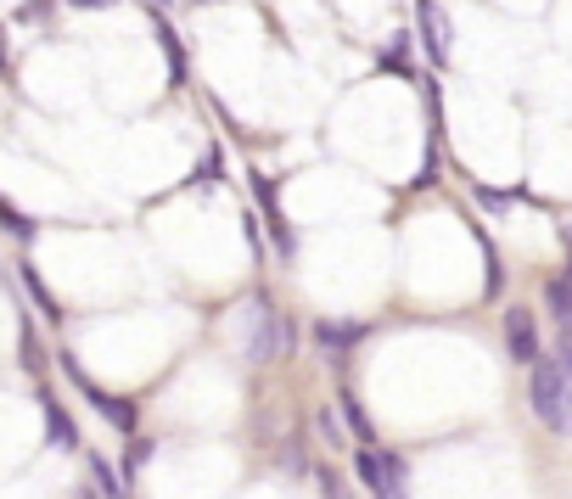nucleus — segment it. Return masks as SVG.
<instances>
[{
  "mask_svg": "<svg viewBox=\"0 0 572 499\" xmlns=\"http://www.w3.org/2000/svg\"><path fill=\"white\" fill-rule=\"evenodd\" d=\"M528 405H534V416L550 427V432H572V382H567V371L556 365V360H534L528 365Z\"/></svg>",
  "mask_w": 572,
  "mask_h": 499,
  "instance_id": "f257e3e1",
  "label": "nucleus"
},
{
  "mask_svg": "<svg viewBox=\"0 0 572 499\" xmlns=\"http://www.w3.org/2000/svg\"><path fill=\"white\" fill-rule=\"evenodd\" d=\"M293 342H298V331L286 326L264 297H253L248 304V326H242V354L253 360V365H264V360H275V354H293Z\"/></svg>",
  "mask_w": 572,
  "mask_h": 499,
  "instance_id": "f03ea898",
  "label": "nucleus"
},
{
  "mask_svg": "<svg viewBox=\"0 0 572 499\" xmlns=\"http://www.w3.org/2000/svg\"><path fill=\"white\" fill-rule=\"evenodd\" d=\"M354 472H359V483H365L376 499H410V466H404L399 455H381L376 443H359Z\"/></svg>",
  "mask_w": 572,
  "mask_h": 499,
  "instance_id": "7ed1b4c3",
  "label": "nucleus"
},
{
  "mask_svg": "<svg viewBox=\"0 0 572 499\" xmlns=\"http://www.w3.org/2000/svg\"><path fill=\"white\" fill-rule=\"evenodd\" d=\"M505 354H511L516 365H534V360L545 354V348H539V320H534L528 304L505 309Z\"/></svg>",
  "mask_w": 572,
  "mask_h": 499,
  "instance_id": "20e7f679",
  "label": "nucleus"
},
{
  "mask_svg": "<svg viewBox=\"0 0 572 499\" xmlns=\"http://www.w3.org/2000/svg\"><path fill=\"white\" fill-rule=\"evenodd\" d=\"M415 18H421L426 57H433V63H449V18H444V7H438V0H421Z\"/></svg>",
  "mask_w": 572,
  "mask_h": 499,
  "instance_id": "39448f33",
  "label": "nucleus"
},
{
  "mask_svg": "<svg viewBox=\"0 0 572 499\" xmlns=\"http://www.w3.org/2000/svg\"><path fill=\"white\" fill-rule=\"evenodd\" d=\"M314 342L325 348L331 360H343L354 342H365V326L359 320H314Z\"/></svg>",
  "mask_w": 572,
  "mask_h": 499,
  "instance_id": "423d86ee",
  "label": "nucleus"
},
{
  "mask_svg": "<svg viewBox=\"0 0 572 499\" xmlns=\"http://www.w3.org/2000/svg\"><path fill=\"white\" fill-rule=\"evenodd\" d=\"M39 410H45V438H52V449H79V427H73V416H68L45 387H39Z\"/></svg>",
  "mask_w": 572,
  "mask_h": 499,
  "instance_id": "0eeeda50",
  "label": "nucleus"
},
{
  "mask_svg": "<svg viewBox=\"0 0 572 499\" xmlns=\"http://www.w3.org/2000/svg\"><path fill=\"white\" fill-rule=\"evenodd\" d=\"M338 410H343V421H348V432H354L359 443H376V427H370L365 405L354 398V387H343V393H338Z\"/></svg>",
  "mask_w": 572,
  "mask_h": 499,
  "instance_id": "6e6552de",
  "label": "nucleus"
},
{
  "mask_svg": "<svg viewBox=\"0 0 572 499\" xmlns=\"http://www.w3.org/2000/svg\"><path fill=\"white\" fill-rule=\"evenodd\" d=\"M545 297H550V315L561 320V331H572V275H556Z\"/></svg>",
  "mask_w": 572,
  "mask_h": 499,
  "instance_id": "1a4fd4ad",
  "label": "nucleus"
},
{
  "mask_svg": "<svg viewBox=\"0 0 572 499\" xmlns=\"http://www.w3.org/2000/svg\"><path fill=\"white\" fill-rule=\"evenodd\" d=\"M23 286H28V297L39 304V315H45V320H62V304H57L52 292H45V281L34 275V264H23Z\"/></svg>",
  "mask_w": 572,
  "mask_h": 499,
  "instance_id": "9d476101",
  "label": "nucleus"
},
{
  "mask_svg": "<svg viewBox=\"0 0 572 499\" xmlns=\"http://www.w3.org/2000/svg\"><path fill=\"white\" fill-rule=\"evenodd\" d=\"M90 477H95V494H102V499H124V483L107 466V455H90Z\"/></svg>",
  "mask_w": 572,
  "mask_h": 499,
  "instance_id": "9b49d317",
  "label": "nucleus"
},
{
  "mask_svg": "<svg viewBox=\"0 0 572 499\" xmlns=\"http://www.w3.org/2000/svg\"><path fill=\"white\" fill-rule=\"evenodd\" d=\"M158 34H163V52H169V73H174V84H185V45H180V34H174L169 23H158Z\"/></svg>",
  "mask_w": 572,
  "mask_h": 499,
  "instance_id": "f8f14e48",
  "label": "nucleus"
},
{
  "mask_svg": "<svg viewBox=\"0 0 572 499\" xmlns=\"http://www.w3.org/2000/svg\"><path fill=\"white\" fill-rule=\"evenodd\" d=\"M0 230H12L18 241H28V236H34V219H23V214L7 203V196H0Z\"/></svg>",
  "mask_w": 572,
  "mask_h": 499,
  "instance_id": "ddd939ff",
  "label": "nucleus"
},
{
  "mask_svg": "<svg viewBox=\"0 0 572 499\" xmlns=\"http://www.w3.org/2000/svg\"><path fill=\"white\" fill-rule=\"evenodd\" d=\"M314 483H320V494L325 499H348V488H343V477L331 472V466H314Z\"/></svg>",
  "mask_w": 572,
  "mask_h": 499,
  "instance_id": "4468645a",
  "label": "nucleus"
},
{
  "mask_svg": "<svg viewBox=\"0 0 572 499\" xmlns=\"http://www.w3.org/2000/svg\"><path fill=\"white\" fill-rule=\"evenodd\" d=\"M320 438H325V443H331V449H348V432H343V427H338V416H331V410H325V416H320Z\"/></svg>",
  "mask_w": 572,
  "mask_h": 499,
  "instance_id": "2eb2a0df",
  "label": "nucleus"
},
{
  "mask_svg": "<svg viewBox=\"0 0 572 499\" xmlns=\"http://www.w3.org/2000/svg\"><path fill=\"white\" fill-rule=\"evenodd\" d=\"M23 365H28V371H39V365H45V354H39V342H34V331H28V326H23Z\"/></svg>",
  "mask_w": 572,
  "mask_h": 499,
  "instance_id": "dca6fc26",
  "label": "nucleus"
},
{
  "mask_svg": "<svg viewBox=\"0 0 572 499\" xmlns=\"http://www.w3.org/2000/svg\"><path fill=\"white\" fill-rule=\"evenodd\" d=\"M556 365H561L567 382H572V331H561V342H556Z\"/></svg>",
  "mask_w": 572,
  "mask_h": 499,
  "instance_id": "f3484780",
  "label": "nucleus"
},
{
  "mask_svg": "<svg viewBox=\"0 0 572 499\" xmlns=\"http://www.w3.org/2000/svg\"><path fill=\"white\" fill-rule=\"evenodd\" d=\"M68 7H79V12H102V7H118V0H68Z\"/></svg>",
  "mask_w": 572,
  "mask_h": 499,
  "instance_id": "a211bd4d",
  "label": "nucleus"
},
{
  "mask_svg": "<svg viewBox=\"0 0 572 499\" xmlns=\"http://www.w3.org/2000/svg\"><path fill=\"white\" fill-rule=\"evenodd\" d=\"M0 68H7V29H0Z\"/></svg>",
  "mask_w": 572,
  "mask_h": 499,
  "instance_id": "6ab92c4d",
  "label": "nucleus"
},
{
  "mask_svg": "<svg viewBox=\"0 0 572 499\" xmlns=\"http://www.w3.org/2000/svg\"><path fill=\"white\" fill-rule=\"evenodd\" d=\"M191 7H208V0H191Z\"/></svg>",
  "mask_w": 572,
  "mask_h": 499,
  "instance_id": "aec40b11",
  "label": "nucleus"
}]
</instances>
